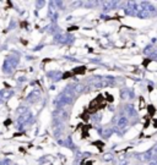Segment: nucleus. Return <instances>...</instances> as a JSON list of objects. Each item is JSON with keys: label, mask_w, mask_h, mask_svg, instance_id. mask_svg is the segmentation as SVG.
<instances>
[{"label": "nucleus", "mask_w": 157, "mask_h": 165, "mask_svg": "<svg viewBox=\"0 0 157 165\" xmlns=\"http://www.w3.org/2000/svg\"><path fill=\"white\" fill-rule=\"evenodd\" d=\"M128 124H129V119H128V116H119L118 118V120H117V129H119V130H123V129H125L126 126H128Z\"/></svg>", "instance_id": "1"}]
</instances>
